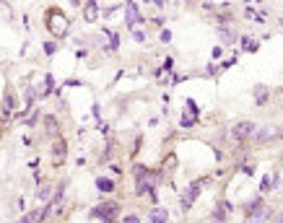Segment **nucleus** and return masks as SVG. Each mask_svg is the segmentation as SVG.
<instances>
[{"label": "nucleus", "mask_w": 283, "mask_h": 223, "mask_svg": "<svg viewBox=\"0 0 283 223\" xmlns=\"http://www.w3.org/2000/svg\"><path fill=\"white\" fill-rule=\"evenodd\" d=\"M135 174H138L135 195H146V192H151V195H153V190H156V174H151V172H148V169H143V166H138Z\"/></svg>", "instance_id": "obj_1"}, {"label": "nucleus", "mask_w": 283, "mask_h": 223, "mask_svg": "<svg viewBox=\"0 0 283 223\" xmlns=\"http://www.w3.org/2000/svg\"><path fill=\"white\" fill-rule=\"evenodd\" d=\"M120 215V205L117 203H101L99 207H94V218H99L101 223H112Z\"/></svg>", "instance_id": "obj_2"}, {"label": "nucleus", "mask_w": 283, "mask_h": 223, "mask_svg": "<svg viewBox=\"0 0 283 223\" xmlns=\"http://www.w3.org/2000/svg\"><path fill=\"white\" fill-rule=\"evenodd\" d=\"M257 132V127H255V122H236L234 125V130H232V135H234V140H247V138H252Z\"/></svg>", "instance_id": "obj_3"}, {"label": "nucleus", "mask_w": 283, "mask_h": 223, "mask_svg": "<svg viewBox=\"0 0 283 223\" xmlns=\"http://www.w3.org/2000/svg\"><path fill=\"white\" fill-rule=\"evenodd\" d=\"M200 187H203L200 182H195V184H190V187H187V192L182 195V210H190V207H192V203H195L198 195H200Z\"/></svg>", "instance_id": "obj_4"}, {"label": "nucleus", "mask_w": 283, "mask_h": 223, "mask_svg": "<svg viewBox=\"0 0 283 223\" xmlns=\"http://www.w3.org/2000/svg\"><path fill=\"white\" fill-rule=\"evenodd\" d=\"M267 215H270V207H267L265 203H260L257 207H252V210H250V221L252 223H263Z\"/></svg>", "instance_id": "obj_5"}, {"label": "nucleus", "mask_w": 283, "mask_h": 223, "mask_svg": "<svg viewBox=\"0 0 283 223\" xmlns=\"http://www.w3.org/2000/svg\"><path fill=\"white\" fill-rule=\"evenodd\" d=\"M275 135H278V127H275V125H265L263 130L255 132V140H257V143H267V140L275 138Z\"/></svg>", "instance_id": "obj_6"}, {"label": "nucleus", "mask_w": 283, "mask_h": 223, "mask_svg": "<svg viewBox=\"0 0 283 223\" xmlns=\"http://www.w3.org/2000/svg\"><path fill=\"white\" fill-rule=\"evenodd\" d=\"M229 213H232V205H229V203H218V207L213 210V221H216V223H223Z\"/></svg>", "instance_id": "obj_7"}, {"label": "nucleus", "mask_w": 283, "mask_h": 223, "mask_svg": "<svg viewBox=\"0 0 283 223\" xmlns=\"http://www.w3.org/2000/svg\"><path fill=\"white\" fill-rule=\"evenodd\" d=\"M169 221V213L164 207H153L151 215H148V223H166Z\"/></svg>", "instance_id": "obj_8"}, {"label": "nucleus", "mask_w": 283, "mask_h": 223, "mask_svg": "<svg viewBox=\"0 0 283 223\" xmlns=\"http://www.w3.org/2000/svg\"><path fill=\"white\" fill-rule=\"evenodd\" d=\"M44 132L52 135V138L57 135V120H55V117H44Z\"/></svg>", "instance_id": "obj_9"}, {"label": "nucleus", "mask_w": 283, "mask_h": 223, "mask_svg": "<svg viewBox=\"0 0 283 223\" xmlns=\"http://www.w3.org/2000/svg\"><path fill=\"white\" fill-rule=\"evenodd\" d=\"M138 21H140V16H138V8H135L133 3H128V26L133 29V26L138 24Z\"/></svg>", "instance_id": "obj_10"}, {"label": "nucleus", "mask_w": 283, "mask_h": 223, "mask_svg": "<svg viewBox=\"0 0 283 223\" xmlns=\"http://www.w3.org/2000/svg\"><path fill=\"white\" fill-rule=\"evenodd\" d=\"M96 187H99V192H112L115 190V182L107 179V176H99V179H96Z\"/></svg>", "instance_id": "obj_11"}, {"label": "nucleus", "mask_w": 283, "mask_h": 223, "mask_svg": "<svg viewBox=\"0 0 283 223\" xmlns=\"http://www.w3.org/2000/svg\"><path fill=\"white\" fill-rule=\"evenodd\" d=\"M13 107H16V99H13V91L8 88V91H5V101H3V112L8 114V112H13Z\"/></svg>", "instance_id": "obj_12"}, {"label": "nucleus", "mask_w": 283, "mask_h": 223, "mask_svg": "<svg viewBox=\"0 0 283 223\" xmlns=\"http://www.w3.org/2000/svg\"><path fill=\"white\" fill-rule=\"evenodd\" d=\"M11 18H13V11H11V5L0 0V21H11Z\"/></svg>", "instance_id": "obj_13"}, {"label": "nucleus", "mask_w": 283, "mask_h": 223, "mask_svg": "<svg viewBox=\"0 0 283 223\" xmlns=\"http://www.w3.org/2000/svg\"><path fill=\"white\" fill-rule=\"evenodd\" d=\"M255 99H257V104H265V99H267V88L265 86H257L255 88Z\"/></svg>", "instance_id": "obj_14"}, {"label": "nucleus", "mask_w": 283, "mask_h": 223, "mask_svg": "<svg viewBox=\"0 0 283 223\" xmlns=\"http://www.w3.org/2000/svg\"><path fill=\"white\" fill-rule=\"evenodd\" d=\"M86 18L96 21V3H86Z\"/></svg>", "instance_id": "obj_15"}, {"label": "nucleus", "mask_w": 283, "mask_h": 223, "mask_svg": "<svg viewBox=\"0 0 283 223\" xmlns=\"http://www.w3.org/2000/svg\"><path fill=\"white\" fill-rule=\"evenodd\" d=\"M195 125V117H192V112H184V117H182V127H192Z\"/></svg>", "instance_id": "obj_16"}, {"label": "nucleus", "mask_w": 283, "mask_h": 223, "mask_svg": "<svg viewBox=\"0 0 283 223\" xmlns=\"http://www.w3.org/2000/svg\"><path fill=\"white\" fill-rule=\"evenodd\" d=\"M52 195V187L50 184H44V187H39V200H44V203H47V197Z\"/></svg>", "instance_id": "obj_17"}, {"label": "nucleus", "mask_w": 283, "mask_h": 223, "mask_svg": "<svg viewBox=\"0 0 283 223\" xmlns=\"http://www.w3.org/2000/svg\"><path fill=\"white\" fill-rule=\"evenodd\" d=\"M50 88H52V76H47V78H44V83H42V94H47Z\"/></svg>", "instance_id": "obj_18"}, {"label": "nucleus", "mask_w": 283, "mask_h": 223, "mask_svg": "<svg viewBox=\"0 0 283 223\" xmlns=\"http://www.w3.org/2000/svg\"><path fill=\"white\" fill-rule=\"evenodd\" d=\"M63 153H65V145L57 140V143H55V156H63Z\"/></svg>", "instance_id": "obj_19"}, {"label": "nucleus", "mask_w": 283, "mask_h": 223, "mask_svg": "<svg viewBox=\"0 0 283 223\" xmlns=\"http://www.w3.org/2000/svg\"><path fill=\"white\" fill-rule=\"evenodd\" d=\"M125 223H138V218H135V215H128V218H125Z\"/></svg>", "instance_id": "obj_20"}, {"label": "nucleus", "mask_w": 283, "mask_h": 223, "mask_svg": "<svg viewBox=\"0 0 283 223\" xmlns=\"http://www.w3.org/2000/svg\"><path fill=\"white\" fill-rule=\"evenodd\" d=\"M275 223H283V213L278 215V218H275Z\"/></svg>", "instance_id": "obj_21"}]
</instances>
